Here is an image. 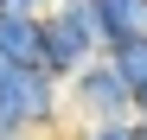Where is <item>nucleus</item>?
<instances>
[{
    "label": "nucleus",
    "mask_w": 147,
    "mask_h": 140,
    "mask_svg": "<svg viewBox=\"0 0 147 140\" xmlns=\"http://www.w3.org/2000/svg\"><path fill=\"white\" fill-rule=\"evenodd\" d=\"M96 57H109V32H102L96 0H58V7L45 13V70H51L58 83H70Z\"/></svg>",
    "instance_id": "nucleus-1"
},
{
    "label": "nucleus",
    "mask_w": 147,
    "mask_h": 140,
    "mask_svg": "<svg viewBox=\"0 0 147 140\" xmlns=\"http://www.w3.org/2000/svg\"><path fill=\"white\" fill-rule=\"evenodd\" d=\"M58 108H64V83L51 70H13V64H0V134L7 140L51 127Z\"/></svg>",
    "instance_id": "nucleus-2"
},
{
    "label": "nucleus",
    "mask_w": 147,
    "mask_h": 140,
    "mask_svg": "<svg viewBox=\"0 0 147 140\" xmlns=\"http://www.w3.org/2000/svg\"><path fill=\"white\" fill-rule=\"evenodd\" d=\"M64 102L83 115V121L96 127V121H134V89L121 83V70L109 64V57H96V64H83L77 77L64 83Z\"/></svg>",
    "instance_id": "nucleus-3"
},
{
    "label": "nucleus",
    "mask_w": 147,
    "mask_h": 140,
    "mask_svg": "<svg viewBox=\"0 0 147 140\" xmlns=\"http://www.w3.org/2000/svg\"><path fill=\"white\" fill-rule=\"evenodd\" d=\"M0 64L45 70V13H0Z\"/></svg>",
    "instance_id": "nucleus-4"
},
{
    "label": "nucleus",
    "mask_w": 147,
    "mask_h": 140,
    "mask_svg": "<svg viewBox=\"0 0 147 140\" xmlns=\"http://www.w3.org/2000/svg\"><path fill=\"white\" fill-rule=\"evenodd\" d=\"M96 13H102V32H109V45L147 38V0H96Z\"/></svg>",
    "instance_id": "nucleus-5"
},
{
    "label": "nucleus",
    "mask_w": 147,
    "mask_h": 140,
    "mask_svg": "<svg viewBox=\"0 0 147 140\" xmlns=\"http://www.w3.org/2000/svg\"><path fill=\"white\" fill-rule=\"evenodd\" d=\"M109 64L121 70V83H128L134 96L147 89V38H128V45H109Z\"/></svg>",
    "instance_id": "nucleus-6"
},
{
    "label": "nucleus",
    "mask_w": 147,
    "mask_h": 140,
    "mask_svg": "<svg viewBox=\"0 0 147 140\" xmlns=\"http://www.w3.org/2000/svg\"><path fill=\"white\" fill-rule=\"evenodd\" d=\"M83 140H141V121H96L83 127Z\"/></svg>",
    "instance_id": "nucleus-7"
},
{
    "label": "nucleus",
    "mask_w": 147,
    "mask_h": 140,
    "mask_svg": "<svg viewBox=\"0 0 147 140\" xmlns=\"http://www.w3.org/2000/svg\"><path fill=\"white\" fill-rule=\"evenodd\" d=\"M58 0H0V13H51Z\"/></svg>",
    "instance_id": "nucleus-8"
},
{
    "label": "nucleus",
    "mask_w": 147,
    "mask_h": 140,
    "mask_svg": "<svg viewBox=\"0 0 147 140\" xmlns=\"http://www.w3.org/2000/svg\"><path fill=\"white\" fill-rule=\"evenodd\" d=\"M134 121L147 127V89H141V96H134Z\"/></svg>",
    "instance_id": "nucleus-9"
},
{
    "label": "nucleus",
    "mask_w": 147,
    "mask_h": 140,
    "mask_svg": "<svg viewBox=\"0 0 147 140\" xmlns=\"http://www.w3.org/2000/svg\"><path fill=\"white\" fill-rule=\"evenodd\" d=\"M141 140H147V127H141Z\"/></svg>",
    "instance_id": "nucleus-10"
},
{
    "label": "nucleus",
    "mask_w": 147,
    "mask_h": 140,
    "mask_svg": "<svg viewBox=\"0 0 147 140\" xmlns=\"http://www.w3.org/2000/svg\"><path fill=\"white\" fill-rule=\"evenodd\" d=\"M0 140H7V134H0Z\"/></svg>",
    "instance_id": "nucleus-11"
}]
</instances>
